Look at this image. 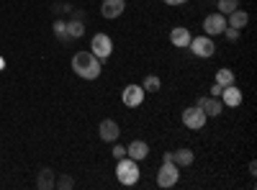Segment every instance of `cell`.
Segmentation results:
<instances>
[{
	"mask_svg": "<svg viewBox=\"0 0 257 190\" xmlns=\"http://www.w3.org/2000/svg\"><path fill=\"white\" fill-rule=\"evenodd\" d=\"M221 103L226 105V108H237V105H242V90L237 85H226L221 90Z\"/></svg>",
	"mask_w": 257,
	"mask_h": 190,
	"instance_id": "12",
	"label": "cell"
},
{
	"mask_svg": "<svg viewBox=\"0 0 257 190\" xmlns=\"http://www.w3.org/2000/svg\"><path fill=\"white\" fill-rule=\"evenodd\" d=\"M75 18L77 21H85V11H75Z\"/></svg>",
	"mask_w": 257,
	"mask_h": 190,
	"instance_id": "28",
	"label": "cell"
},
{
	"mask_svg": "<svg viewBox=\"0 0 257 190\" xmlns=\"http://www.w3.org/2000/svg\"><path fill=\"white\" fill-rule=\"evenodd\" d=\"M3 67H6V59H3V57H0V70H3Z\"/></svg>",
	"mask_w": 257,
	"mask_h": 190,
	"instance_id": "29",
	"label": "cell"
},
{
	"mask_svg": "<svg viewBox=\"0 0 257 190\" xmlns=\"http://www.w3.org/2000/svg\"><path fill=\"white\" fill-rule=\"evenodd\" d=\"M216 82H219L221 88H226V85H234V72H231V70H226V67L216 70Z\"/></svg>",
	"mask_w": 257,
	"mask_h": 190,
	"instance_id": "20",
	"label": "cell"
},
{
	"mask_svg": "<svg viewBox=\"0 0 257 190\" xmlns=\"http://www.w3.org/2000/svg\"><path fill=\"white\" fill-rule=\"evenodd\" d=\"M180 180V167L173 159H162V167L157 170V185L160 187H173Z\"/></svg>",
	"mask_w": 257,
	"mask_h": 190,
	"instance_id": "3",
	"label": "cell"
},
{
	"mask_svg": "<svg viewBox=\"0 0 257 190\" xmlns=\"http://www.w3.org/2000/svg\"><path fill=\"white\" fill-rule=\"evenodd\" d=\"M54 36H57L59 41H70V36H67V24H64V21H54Z\"/></svg>",
	"mask_w": 257,
	"mask_h": 190,
	"instance_id": "22",
	"label": "cell"
},
{
	"mask_svg": "<svg viewBox=\"0 0 257 190\" xmlns=\"http://www.w3.org/2000/svg\"><path fill=\"white\" fill-rule=\"evenodd\" d=\"M142 88H144V93H160L162 80H160L157 75H147V77H144V82H142Z\"/></svg>",
	"mask_w": 257,
	"mask_h": 190,
	"instance_id": "18",
	"label": "cell"
},
{
	"mask_svg": "<svg viewBox=\"0 0 257 190\" xmlns=\"http://www.w3.org/2000/svg\"><path fill=\"white\" fill-rule=\"evenodd\" d=\"M90 52H93L98 59H108L111 52H113L111 36H108V34H95V36L90 39Z\"/></svg>",
	"mask_w": 257,
	"mask_h": 190,
	"instance_id": "6",
	"label": "cell"
},
{
	"mask_svg": "<svg viewBox=\"0 0 257 190\" xmlns=\"http://www.w3.org/2000/svg\"><path fill=\"white\" fill-rule=\"evenodd\" d=\"M72 70L82 80H98L100 77V59L93 52H77L72 57Z\"/></svg>",
	"mask_w": 257,
	"mask_h": 190,
	"instance_id": "1",
	"label": "cell"
},
{
	"mask_svg": "<svg viewBox=\"0 0 257 190\" xmlns=\"http://www.w3.org/2000/svg\"><path fill=\"white\" fill-rule=\"evenodd\" d=\"M82 34H85V24H82V21H77V18L67 21V36L70 39H80Z\"/></svg>",
	"mask_w": 257,
	"mask_h": 190,
	"instance_id": "19",
	"label": "cell"
},
{
	"mask_svg": "<svg viewBox=\"0 0 257 190\" xmlns=\"http://www.w3.org/2000/svg\"><path fill=\"white\" fill-rule=\"evenodd\" d=\"M98 136H100L103 141H118V136H121V126H118V121H113V118H103V121L98 123Z\"/></svg>",
	"mask_w": 257,
	"mask_h": 190,
	"instance_id": "10",
	"label": "cell"
},
{
	"mask_svg": "<svg viewBox=\"0 0 257 190\" xmlns=\"http://www.w3.org/2000/svg\"><path fill=\"white\" fill-rule=\"evenodd\" d=\"M190 31L185 29V26H175L173 31H170V41H173V47H178V49H185L188 44H190Z\"/></svg>",
	"mask_w": 257,
	"mask_h": 190,
	"instance_id": "14",
	"label": "cell"
},
{
	"mask_svg": "<svg viewBox=\"0 0 257 190\" xmlns=\"http://www.w3.org/2000/svg\"><path fill=\"white\" fill-rule=\"evenodd\" d=\"M216 8H219V13L229 16L231 11H237V8H239V0H219V3H216Z\"/></svg>",
	"mask_w": 257,
	"mask_h": 190,
	"instance_id": "21",
	"label": "cell"
},
{
	"mask_svg": "<svg viewBox=\"0 0 257 190\" xmlns=\"http://www.w3.org/2000/svg\"><path fill=\"white\" fill-rule=\"evenodd\" d=\"M206 113L198 108V105H190V108H185L183 111V126L185 129H190V131H201L203 126H206Z\"/></svg>",
	"mask_w": 257,
	"mask_h": 190,
	"instance_id": "5",
	"label": "cell"
},
{
	"mask_svg": "<svg viewBox=\"0 0 257 190\" xmlns=\"http://www.w3.org/2000/svg\"><path fill=\"white\" fill-rule=\"evenodd\" d=\"M188 49L196 54V57H201V59H208V57L216 54V44H213L211 36H193L190 44H188Z\"/></svg>",
	"mask_w": 257,
	"mask_h": 190,
	"instance_id": "4",
	"label": "cell"
},
{
	"mask_svg": "<svg viewBox=\"0 0 257 190\" xmlns=\"http://www.w3.org/2000/svg\"><path fill=\"white\" fill-rule=\"evenodd\" d=\"M221 85H219V82H213V85H211V98H221Z\"/></svg>",
	"mask_w": 257,
	"mask_h": 190,
	"instance_id": "26",
	"label": "cell"
},
{
	"mask_svg": "<svg viewBox=\"0 0 257 190\" xmlns=\"http://www.w3.org/2000/svg\"><path fill=\"white\" fill-rule=\"evenodd\" d=\"M193 152L190 149H178V152H173V162L178 164V167H190L193 164Z\"/></svg>",
	"mask_w": 257,
	"mask_h": 190,
	"instance_id": "17",
	"label": "cell"
},
{
	"mask_svg": "<svg viewBox=\"0 0 257 190\" xmlns=\"http://www.w3.org/2000/svg\"><path fill=\"white\" fill-rule=\"evenodd\" d=\"M54 180H57V175L49 170V167H44V170L39 172V177H36V187L39 190H52L54 187Z\"/></svg>",
	"mask_w": 257,
	"mask_h": 190,
	"instance_id": "16",
	"label": "cell"
},
{
	"mask_svg": "<svg viewBox=\"0 0 257 190\" xmlns=\"http://www.w3.org/2000/svg\"><path fill=\"white\" fill-rule=\"evenodd\" d=\"M167 6H183V3H188V0H165Z\"/></svg>",
	"mask_w": 257,
	"mask_h": 190,
	"instance_id": "27",
	"label": "cell"
},
{
	"mask_svg": "<svg viewBox=\"0 0 257 190\" xmlns=\"http://www.w3.org/2000/svg\"><path fill=\"white\" fill-rule=\"evenodd\" d=\"M111 154H113V159H121V157H126V146H121V144H116L113 149H111Z\"/></svg>",
	"mask_w": 257,
	"mask_h": 190,
	"instance_id": "25",
	"label": "cell"
},
{
	"mask_svg": "<svg viewBox=\"0 0 257 190\" xmlns=\"http://www.w3.org/2000/svg\"><path fill=\"white\" fill-rule=\"evenodd\" d=\"M126 157H132V159H137V162H142V159H147L149 157V144L147 141H132L126 146Z\"/></svg>",
	"mask_w": 257,
	"mask_h": 190,
	"instance_id": "13",
	"label": "cell"
},
{
	"mask_svg": "<svg viewBox=\"0 0 257 190\" xmlns=\"http://www.w3.org/2000/svg\"><path fill=\"white\" fill-rule=\"evenodd\" d=\"M249 24V13L247 11H242V8H237V11H231L229 13V18H226V26H231V29H244Z\"/></svg>",
	"mask_w": 257,
	"mask_h": 190,
	"instance_id": "15",
	"label": "cell"
},
{
	"mask_svg": "<svg viewBox=\"0 0 257 190\" xmlns=\"http://www.w3.org/2000/svg\"><path fill=\"white\" fill-rule=\"evenodd\" d=\"M54 187H59V190H72V187H75V180H72L70 175H59V177L54 180Z\"/></svg>",
	"mask_w": 257,
	"mask_h": 190,
	"instance_id": "23",
	"label": "cell"
},
{
	"mask_svg": "<svg viewBox=\"0 0 257 190\" xmlns=\"http://www.w3.org/2000/svg\"><path fill=\"white\" fill-rule=\"evenodd\" d=\"M239 34H242L239 29H231V26H226V29H224V36H226L229 41H237V39H239Z\"/></svg>",
	"mask_w": 257,
	"mask_h": 190,
	"instance_id": "24",
	"label": "cell"
},
{
	"mask_svg": "<svg viewBox=\"0 0 257 190\" xmlns=\"http://www.w3.org/2000/svg\"><path fill=\"white\" fill-rule=\"evenodd\" d=\"M144 88L142 85H126L123 88V93H121V100H123V105H128V108H139V105L144 103Z\"/></svg>",
	"mask_w": 257,
	"mask_h": 190,
	"instance_id": "8",
	"label": "cell"
},
{
	"mask_svg": "<svg viewBox=\"0 0 257 190\" xmlns=\"http://www.w3.org/2000/svg\"><path fill=\"white\" fill-rule=\"evenodd\" d=\"M123 11H126V0H103V6H100V16L108 21L118 18Z\"/></svg>",
	"mask_w": 257,
	"mask_h": 190,
	"instance_id": "11",
	"label": "cell"
},
{
	"mask_svg": "<svg viewBox=\"0 0 257 190\" xmlns=\"http://www.w3.org/2000/svg\"><path fill=\"white\" fill-rule=\"evenodd\" d=\"M196 105L206 113V118H216V116H221V111H224L221 98H211V95H201Z\"/></svg>",
	"mask_w": 257,
	"mask_h": 190,
	"instance_id": "9",
	"label": "cell"
},
{
	"mask_svg": "<svg viewBox=\"0 0 257 190\" xmlns=\"http://www.w3.org/2000/svg\"><path fill=\"white\" fill-rule=\"evenodd\" d=\"M224 29H226V16L224 13H208L206 18H203V31H206V36H219V34H224Z\"/></svg>",
	"mask_w": 257,
	"mask_h": 190,
	"instance_id": "7",
	"label": "cell"
},
{
	"mask_svg": "<svg viewBox=\"0 0 257 190\" xmlns=\"http://www.w3.org/2000/svg\"><path fill=\"white\" fill-rule=\"evenodd\" d=\"M139 162L132 157H121L116 159V177L121 185H137L139 182Z\"/></svg>",
	"mask_w": 257,
	"mask_h": 190,
	"instance_id": "2",
	"label": "cell"
}]
</instances>
